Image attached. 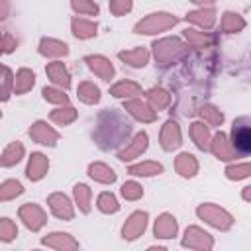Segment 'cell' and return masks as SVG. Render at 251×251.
I'll list each match as a JSON object with an SVG mask.
<instances>
[{
  "label": "cell",
  "instance_id": "f1b7e54d",
  "mask_svg": "<svg viewBox=\"0 0 251 251\" xmlns=\"http://www.w3.org/2000/svg\"><path fill=\"white\" fill-rule=\"evenodd\" d=\"M192 137H194V141H196V145L200 149H206L208 147L210 135H208V129L202 124H192Z\"/></svg>",
  "mask_w": 251,
  "mask_h": 251
},
{
  "label": "cell",
  "instance_id": "484cf974",
  "mask_svg": "<svg viewBox=\"0 0 251 251\" xmlns=\"http://www.w3.org/2000/svg\"><path fill=\"white\" fill-rule=\"evenodd\" d=\"M73 31L76 37H90L96 33V24L86 20H73Z\"/></svg>",
  "mask_w": 251,
  "mask_h": 251
},
{
  "label": "cell",
  "instance_id": "bcb514c9",
  "mask_svg": "<svg viewBox=\"0 0 251 251\" xmlns=\"http://www.w3.org/2000/svg\"><path fill=\"white\" fill-rule=\"evenodd\" d=\"M8 86H10V69H4V98H8Z\"/></svg>",
  "mask_w": 251,
  "mask_h": 251
},
{
  "label": "cell",
  "instance_id": "8d00e7d4",
  "mask_svg": "<svg viewBox=\"0 0 251 251\" xmlns=\"http://www.w3.org/2000/svg\"><path fill=\"white\" fill-rule=\"evenodd\" d=\"M98 208H100L102 212H116V210H118V202H116L114 194H108V192L100 194V198H98Z\"/></svg>",
  "mask_w": 251,
  "mask_h": 251
},
{
  "label": "cell",
  "instance_id": "5b68a950",
  "mask_svg": "<svg viewBox=\"0 0 251 251\" xmlns=\"http://www.w3.org/2000/svg\"><path fill=\"white\" fill-rule=\"evenodd\" d=\"M153 47H155V57L161 63H169V61H173V57H176L184 51V45L178 39H163V41L155 43Z\"/></svg>",
  "mask_w": 251,
  "mask_h": 251
},
{
  "label": "cell",
  "instance_id": "603a6c76",
  "mask_svg": "<svg viewBox=\"0 0 251 251\" xmlns=\"http://www.w3.org/2000/svg\"><path fill=\"white\" fill-rule=\"evenodd\" d=\"M45 245H51V247H57V249H63V247H76V241L71 239L67 233H51L49 237L43 239Z\"/></svg>",
  "mask_w": 251,
  "mask_h": 251
},
{
  "label": "cell",
  "instance_id": "7402d4cb",
  "mask_svg": "<svg viewBox=\"0 0 251 251\" xmlns=\"http://www.w3.org/2000/svg\"><path fill=\"white\" fill-rule=\"evenodd\" d=\"M33 73L31 71H27V69H22V71H18V75H16V82H14V90L16 92H25V90H29L31 86H33Z\"/></svg>",
  "mask_w": 251,
  "mask_h": 251
},
{
  "label": "cell",
  "instance_id": "9a60e30c",
  "mask_svg": "<svg viewBox=\"0 0 251 251\" xmlns=\"http://www.w3.org/2000/svg\"><path fill=\"white\" fill-rule=\"evenodd\" d=\"M145 147H147V135H145V133H137L135 139H133V143H131L129 147H126V149L120 153V159H122V161H129V159L137 157Z\"/></svg>",
  "mask_w": 251,
  "mask_h": 251
},
{
  "label": "cell",
  "instance_id": "d6986e66",
  "mask_svg": "<svg viewBox=\"0 0 251 251\" xmlns=\"http://www.w3.org/2000/svg\"><path fill=\"white\" fill-rule=\"evenodd\" d=\"M196 169H198V165H196V161H194L192 155H188V153L178 155V159H176V171L182 176H192L196 173Z\"/></svg>",
  "mask_w": 251,
  "mask_h": 251
},
{
  "label": "cell",
  "instance_id": "e0dca14e",
  "mask_svg": "<svg viewBox=\"0 0 251 251\" xmlns=\"http://www.w3.org/2000/svg\"><path fill=\"white\" fill-rule=\"evenodd\" d=\"M126 110L131 112L135 118H139V120H143V122H151V120H155V112L149 110V106L143 104V102H139V100L127 102V104H126Z\"/></svg>",
  "mask_w": 251,
  "mask_h": 251
},
{
  "label": "cell",
  "instance_id": "c3c4849f",
  "mask_svg": "<svg viewBox=\"0 0 251 251\" xmlns=\"http://www.w3.org/2000/svg\"><path fill=\"white\" fill-rule=\"evenodd\" d=\"M192 2H214V0H192Z\"/></svg>",
  "mask_w": 251,
  "mask_h": 251
},
{
  "label": "cell",
  "instance_id": "b9f144b4",
  "mask_svg": "<svg viewBox=\"0 0 251 251\" xmlns=\"http://www.w3.org/2000/svg\"><path fill=\"white\" fill-rule=\"evenodd\" d=\"M122 194H124L126 198H129V200H135V198H139V196L143 194V190H141V186H139L137 182H126V184L122 186Z\"/></svg>",
  "mask_w": 251,
  "mask_h": 251
},
{
  "label": "cell",
  "instance_id": "ee69618b",
  "mask_svg": "<svg viewBox=\"0 0 251 251\" xmlns=\"http://www.w3.org/2000/svg\"><path fill=\"white\" fill-rule=\"evenodd\" d=\"M43 96H45V100H49V102H57V104H65V102H67V96H65L63 92L55 90V88H43Z\"/></svg>",
  "mask_w": 251,
  "mask_h": 251
},
{
  "label": "cell",
  "instance_id": "6da1fadb",
  "mask_svg": "<svg viewBox=\"0 0 251 251\" xmlns=\"http://www.w3.org/2000/svg\"><path fill=\"white\" fill-rule=\"evenodd\" d=\"M127 133H129V124L124 122V120L116 114V118H114V127H108V124H106L104 120H100L96 137H98V143H100L102 147H110V145H118L120 139L127 137Z\"/></svg>",
  "mask_w": 251,
  "mask_h": 251
},
{
  "label": "cell",
  "instance_id": "f546056e",
  "mask_svg": "<svg viewBox=\"0 0 251 251\" xmlns=\"http://www.w3.org/2000/svg\"><path fill=\"white\" fill-rule=\"evenodd\" d=\"M161 171H163V167H161L159 163H153V161L141 163V165H135V167L129 169L131 175H157V173H161Z\"/></svg>",
  "mask_w": 251,
  "mask_h": 251
},
{
  "label": "cell",
  "instance_id": "277c9868",
  "mask_svg": "<svg viewBox=\"0 0 251 251\" xmlns=\"http://www.w3.org/2000/svg\"><path fill=\"white\" fill-rule=\"evenodd\" d=\"M198 216L204 218L208 224H212V226H216V227H222V229H226V227L231 226V216H229L227 212H224L222 208L214 206V204H204V206H200V208H198Z\"/></svg>",
  "mask_w": 251,
  "mask_h": 251
},
{
  "label": "cell",
  "instance_id": "60d3db41",
  "mask_svg": "<svg viewBox=\"0 0 251 251\" xmlns=\"http://www.w3.org/2000/svg\"><path fill=\"white\" fill-rule=\"evenodd\" d=\"M202 116H204L212 126H218V124H222V120H224V116L220 114V110H216L214 106H204V108H202Z\"/></svg>",
  "mask_w": 251,
  "mask_h": 251
},
{
  "label": "cell",
  "instance_id": "5bb4252c",
  "mask_svg": "<svg viewBox=\"0 0 251 251\" xmlns=\"http://www.w3.org/2000/svg\"><path fill=\"white\" fill-rule=\"evenodd\" d=\"M176 233V222L173 216L163 214L155 224V235L157 237H173Z\"/></svg>",
  "mask_w": 251,
  "mask_h": 251
},
{
  "label": "cell",
  "instance_id": "7c38bea8",
  "mask_svg": "<svg viewBox=\"0 0 251 251\" xmlns=\"http://www.w3.org/2000/svg\"><path fill=\"white\" fill-rule=\"evenodd\" d=\"M86 63H88V67L96 73V75H100L104 80H110L112 78V75H114V69H112V65L104 59V57H86Z\"/></svg>",
  "mask_w": 251,
  "mask_h": 251
},
{
  "label": "cell",
  "instance_id": "4fadbf2b",
  "mask_svg": "<svg viewBox=\"0 0 251 251\" xmlns=\"http://www.w3.org/2000/svg\"><path fill=\"white\" fill-rule=\"evenodd\" d=\"M47 171V159L39 153H33L31 159H29V165H27V176L31 180H39Z\"/></svg>",
  "mask_w": 251,
  "mask_h": 251
},
{
  "label": "cell",
  "instance_id": "30bf717a",
  "mask_svg": "<svg viewBox=\"0 0 251 251\" xmlns=\"http://www.w3.org/2000/svg\"><path fill=\"white\" fill-rule=\"evenodd\" d=\"M29 135L39 141V143H45V145H53L57 141V131H53L51 127H47V124L43 122H37L31 129H29Z\"/></svg>",
  "mask_w": 251,
  "mask_h": 251
},
{
  "label": "cell",
  "instance_id": "7bdbcfd3",
  "mask_svg": "<svg viewBox=\"0 0 251 251\" xmlns=\"http://www.w3.org/2000/svg\"><path fill=\"white\" fill-rule=\"evenodd\" d=\"M16 235V226L10 222V220H2V224H0V237L4 239V241H8V239H12Z\"/></svg>",
  "mask_w": 251,
  "mask_h": 251
},
{
  "label": "cell",
  "instance_id": "83f0119b",
  "mask_svg": "<svg viewBox=\"0 0 251 251\" xmlns=\"http://www.w3.org/2000/svg\"><path fill=\"white\" fill-rule=\"evenodd\" d=\"M186 20L198 24V25H204V27H212L214 24V10H200V12H192L186 16Z\"/></svg>",
  "mask_w": 251,
  "mask_h": 251
},
{
  "label": "cell",
  "instance_id": "f6af8a7d",
  "mask_svg": "<svg viewBox=\"0 0 251 251\" xmlns=\"http://www.w3.org/2000/svg\"><path fill=\"white\" fill-rule=\"evenodd\" d=\"M129 8H131V2H129V0H112V4H110V10H112L116 16L127 12Z\"/></svg>",
  "mask_w": 251,
  "mask_h": 251
},
{
  "label": "cell",
  "instance_id": "7a4b0ae2",
  "mask_svg": "<svg viewBox=\"0 0 251 251\" xmlns=\"http://www.w3.org/2000/svg\"><path fill=\"white\" fill-rule=\"evenodd\" d=\"M231 145L237 153H251V118H239L233 122Z\"/></svg>",
  "mask_w": 251,
  "mask_h": 251
},
{
  "label": "cell",
  "instance_id": "74e56055",
  "mask_svg": "<svg viewBox=\"0 0 251 251\" xmlns=\"http://www.w3.org/2000/svg\"><path fill=\"white\" fill-rule=\"evenodd\" d=\"M73 6L78 14H90V16L98 14V6L92 0H73Z\"/></svg>",
  "mask_w": 251,
  "mask_h": 251
},
{
  "label": "cell",
  "instance_id": "ab89813d",
  "mask_svg": "<svg viewBox=\"0 0 251 251\" xmlns=\"http://www.w3.org/2000/svg\"><path fill=\"white\" fill-rule=\"evenodd\" d=\"M186 37H188V41H190L194 47H204L206 43H210V41H212V37H210V35L198 33V31H194V29H186Z\"/></svg>",
  "mask_w": 251,
  "mask_h": 251
},
{
  "label": "cell",
  "instance_id": "ac0fdd59",
  "mask_svg": "<svg viewBox=\"0 0 251 251\" xmlns=\"http://www.w3.org/2000/svg\"><path fill=\"white\" fill-rule=\"evenodd\" d=\"M88 171H90V176L96 178V180H100V182H114L116 180L114 171L110 167H106L104 163H94V165H90Z\"/></svg>",
  "mask_w": 251,
  "mask_h": 251
},
{
  "label": "cell",
  "instance_id": "8992f818",
  "mask_svg": "<svg viewBox=\"0 0 251 251\" xmlns=\"http://www.w3.org/2000/svg\"><path fill=\"white\" fill-rule=\"evenodd\" d=\"M20 216L22 220L25 222L27 227L31 229H39L43 224H45V214L39 206H33V204H25L22 210H20Z\"/></svg>",
  "mask_w": 251,
  "mask_h": 251
},
{
  "label": "cell",
  "instance_id": "d6a6232c",
  "mask_svg": "<svg viewBox=\"0 0 251 251\" xmlns=\"http://www.w3.org/2000/svg\"><path fill=\"white\" fill-rule=\"evenodd\" d=\"M75 198H76V202L80 204V210H82V212H88V210H90V206H88V198H90L88 186L76 184V186H75Z\"/></svg>",
  "mask_w": 251,
  "mask_h": 251
},
{
  "label": "cell",
  "instance_id": "836d02e7",
  "mask_svg": "<svg viewBox=\"0 0 251 251\" xmlns=\"http://www.w3.org/2000/svg\"><path fill=\"white\" fill-rule=\"evenodd\" d=\"M245 25V22L237 16V14H226L224 16V24H222V27L226 29V31H235V29H241Z\"/></svg>",
  "mask_w": 251,
  "mask_h": 251
},
{
  "label": "cell",
  "instance_id": "cb8c5ba5",
  "mask_svg": "<svg viewBox=\"0 0 251 251\" xmlns=\"http://www.w3.org/2000/svg\"><path fill=\"white\" fill-rule=\"evenodd\" d=\"M120 59L127 61L133 67H143L147 63V51L141 49V47L135 49V51H124V53H120Z\"/></svg>",
  "mask_w": 251,
  "mask_h": 251
},
{
  "label": "cell",
  "instance_id": "4316f807",
  "mask_svg": "<svg viewBox=\"0 0 251 251\" xmlns=\"http://www.w3.org/2000/svg\"><path fill=\"white\" fill-rule=\"evenodd\" d=\"M22 153H24V147L20 145V143H12V145H8L6 149H4V153H2V165H14V163H18L20 161V157H22Z\"/></svg>",
  "mask_w": 251,
  "mask_h": 251
},
{
  "label": "cell",
  "instance_id": "52a82bcc",
  "mask_svg": "<svg viewBox=\"0 0 251 251\" xmlns=\"http://www.w3.org/2000/svg\"><path fill=\"white\" fill-rule=\"evenodd\" d=\"M147 226V214L145 212H135L124 226V237L126 239H135Z\"/></svg>",
  "mask_w": 251,
  "mask_h": 251
},
{
  "label": "cell",
  "instance_id": "7dc6e473",
  "mask_svg": "<svg viewBox=\"0 0 251 251\" xmlns=\"http://www.w3.org/2000/svg\"><path fill=\"white\" fill-rule=\"evenodd\" d=\"M243 198H245V200H251V186H247V188L243 190Z\"/></svg>",
  "mask_w": 251,
  "mask_h": 251
},
{
  "label": "cell",
  "instance_id": "ffe728a7",
  "mask_svg": "<svg viewBox=\"0 0 251 251\" xmlns=\"http://www.w3.org/2000/svg\"><path fill=\"white\" fill-rule=\"evenodd\" d=\"M39 51H41L43 55L59 57V55H65L69 49H67V45H65V43H61V41H55V39H43V41H41Z\"/></svg>",
  "mask_w": 251,
  "mask_h": 251
},
{
  "label": "cell",
  "instance_id": "4dcf8cb0",
  "mask_svg": "<svg viewBox=\"0 0 251 251\" xmlns=\"http://www.w3.org/2000/svg\"><path fill=\"white\" fill-rule=\"evenodd\" d=\"M112 94L114 96H135V94H139V86L133 82H118L112 88Z\"/></svg>",
  "mask_w": 251,
  "mask_h": 251
},
{
  "label": "cell",
  "instance_id": "d590c367",
  "mask_svg": "<svg viewBox=\"0 0 251 251\" xmlns=\"http://www.w3.org/2000/svg\"><path fill=\"white\" fill-rule=\"evenodd\" d=\"M75 118H76V112H75L73 108L55 110V112L51 114V120H53V122H57V124H69V122H73Z\"/></svg>",
  "mask_w": 251,
  "mask_h": 251
},
{
  "label": "cell",
  "instance_id": "f35d334b",
  "mask_svg": "<svg viewBox=\"0 0 251 251\" xmlns=\"http://www.w3.org/2000/svg\"><path fill=\"white\" fill-rule=\"evenodd\" d=\"M149 100H151V104H153L155 108H163V106L169 104V94H167L165 90H161V88H153V90L149 92Z\"/></svg>",
  "mask_w": 251,
  "mask_h": 251
},
{
  "label": "cell",
  "instance_id": "d4e9b609",
  "mask_svg": "<svg viewBox=\"0 0 251 251\" xmlns=\"http://www.w3.org/2000/svg\"><path fill=\"white\" fill-rule=\"evenodd\" d=\"M78 98L84 100L86 104H94V102H98V98H100V90H98L92 82H82V84L78 86Z\"/></svg>",
  "mask_w": 251,
  "mask_h": 251
},
{
  "label": "cell",
  "instance_id": "ba28073f",
  "mask_svg": "<svg viewBox=\"0 0 251 251\" xmlns=\"http://www.w3.org/2000/svg\"><path fill=\"white\" fill-rule=\"evenodd\" d=\"M186 247H196V249H210L212 247V239L208 237V233H204L198 227H188L186 229V237L182 241Z\"/></svg>",
  "mask_w": 251,
  "mask_h": 251
},
{
  "label": "cell",
  "instance_id": "44dd1931",
  "mask_svg": "<svg viewBox=\"0 0 251 251\" xmlns=\"http://www.w3.org/2000/svg\"><path fill=\"white\" fill-rule=\"evenodd\" d=\"M212 151L220 157V159H233V151L227 147V139L224 133H218L212 141Z\"/></svg>",
  "mask_w": 251,
  "mask_h": 251
},
{
  "label": "cell",
  "instance_id": "9c48e42d",
  "mask_svg": "<svg viewBox=\"0 0 251 251\" xmlns=\"http://www.w3.org/2000/svg\"><path fill=\"white\" fill-rule=\"evenodd\" d=\"M49 206H51V210H53V214H55L57 218H63V220H71V218H73V208H71L67 196H63V194H53V196L49 198Z\"/></svg>",
  "mask_w": 251,
  "mask_h": 251
},
{
  "label": "cell",
  "instance_id": "3957f363",
  "mask_svg": "<svg viewBox=\"0 0 251 251\" xmlns=\"http://www.w3.org/2000/svg\"><path fill=\"white\" fill-rule=\"evenodd\" d=\"M175 22L176 20L169 14H151L149 18H145L143 22H139L135 25V31L137 33H155V31H161V29L175 25Z\"/></svg>",
  "mask_w": 251,
  "mask_h": 251
},
{
  "label": "cell",
  "instance_id": "e575fe53",
  "mask_svg": "<svg viewBox=\"0 0 251 251\" xmlns=\"http://www.w3.org/2000/svg\"><path fill=\"white\" fill-rule=\"evenodd\" d=\"M226 175H227L229 178H243V176L251 175V163H243V165H231V167H227Z\"/></svg>",
  "mask_w": 251,
  "mask_h": 251
},
{
  "label": "cell",
  "instance_id": "8fae6325",
  "mask_svg": "<svg viewBox=\"0 0 251 251\" xmlns=\"http://www.w3.org/2000/svg\"><path fill=\"white\" fill-rule=\"evenodd\" d=\"M161 143L165 149H175L180 145V131H178V126L175 122H167L165 127H163V133H161Z\"/></svg>",
  "mask_w": 251,
  "mask_h": 251
},
{
  "label": "cell",
  "instance_id": "1f68e13d",
  "mask_svg": "<svg viewBox=\"0 0 251 251\" xmlns=\"http://www.w3.org/2000/svg\"><path fill=\"white\" fill-rule=\"evenodd\" d=\"M18 194H22V184L18 180H6L2 184V190H0L2 200H10L12 196H18Z\"/></svg>",
  "mask_w": 251,
  "mask_h": 251
},
{
  "label": "cell",
  "instance_id": "2e32d148",
  "mask_svg": "<svg viewBox=\"0 0 251 251\" xmlns=\"http://www.w3.org/2000/svg\"><path fill=\"white\" fill-rule=\"evenodd\" d=\"M47 75H49V78H51L55 84H59V86H63V88H69L71 80H69V75H67L63 63H51V65L47 67Z\"/></svg>",
  "mask_w": 251,
  "mask_h": 251
}]
</instances>
